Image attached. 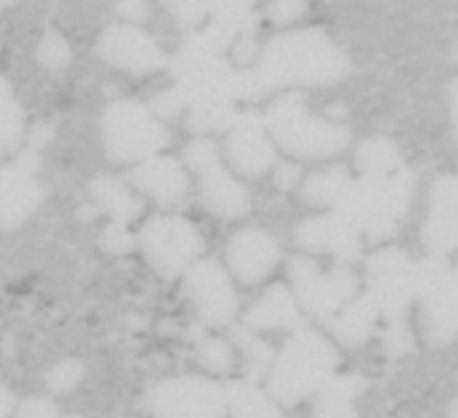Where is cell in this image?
I'll return each mask as SVG.
<instances>
[{"instance_id": "cell-1", "label": "cell", "mask_w": 458, "mask_h": 418, "mask_svg": "<svg viewBox=\"0 0 458 418\" xmlns=\"http://www.w3.org/2000/svg\"><path fill=\"white\" fill-rule=\"evenodd\" d=\"M175 76L186 111L208 106H238L241 100H257L267 95L254 68H238L216 49L199 30L183 36L173 60H167Z\"/></svg>"}, {"instance_id": "cell-2", "label": "cell", "mask_w": 458, "mask_h": 418, "mask_svg": "<svg viewBox=\"0 0 458 418\" xmlns=\"http://www.w3.org/2000/svg\"><path fill=\"white\" fill-rule=\"evenodd\" d=\"M254 71L267 92L286 87H329L348 79L351 60L329 33L305 28L270 38Z\"/></svg>"}, {"instance_id": "cell-3", "label": "cell", "mask_w": 458, "mask_h": 418, "mask_svg": "<svg viewBox=\"0 0 458 418\" xmlns=\"http://www.w3.org/2000/svg\"><path fill=\"white\" fill-rule=\"evenodd\" d=\"M412 189L415 175L407 165L391 175H361L356 181L351 178L332 211L369 241H386L396 235V219L407 214Z\"/></svg>"}, {"instance_id": "cell-4", "label": "cell", "mask_w": 458, "mask_h": 418, "mask_svg": "<svg viewBox=\"0 0 458 418\" xmlns=\"http://www.w3.org/2000/svg\"><path fill=\"white\" fill-rule=\"evenodd\" d=\"M337 351L316 329L305 327L289 335L267 375V394L278 405H297L324 388L335 378Z\"/></svg>"}, {"instance_id": "cell-5", "label": "cell", "mask_w": 458, "mask_h": 418, "mask_svg": "<svg viewBox=\"0 0 458 418\" xmlns=\"http://www.w3.org/2000/svg\"><path fill=\"white\" fill-rule=\"evenodd\" d=\"M262 119L273 143H278L286 154L297 159L335 157L351 141V130L345 124L313 116L300 92L276 98Z\"/></svg>"}, {"instance_id": "cell-6", "label": "cell", "mask_w": 458, "mask_h": 418, "mask_svg": "<svg viewBox=\"0 0 458 418\" xmlns=\"http://www.w3.org/2000/svg\"><path fill=\"white\" fill-rule=\"evenodd\" d=\"M103 143L114 162H146L170 143V130L148 103L114 100L103 111Z\"/></svg>"}, {"instance_id": "cell-7", "label": "cell", "mask_w": 458, "mask_h": 418, "mask_svg": "<svg viewBox=\"0 0 458 418\" xmlns=\"http://www.w3.org/2000/svg\"><path fill=\"white\" fill-rule=\"evenodd\" d=\"M183 167H191L199 175V200L208 211L224 219H241L251 211V194L246 183H241V178L224 167L213 138H191L183 151Z\"/></svg>"}, {"instance_id": "cell-8", "label": "cell", "mask_w": 458, "mask_h": 418, "mask_svg": "<svg viewBox=\"0 0 458 418\" xmlns=\"http://www.w3.org/2000/svg\"><path fill=\"white\" fill-rule=\"evenodd\" d=\"M138 249L162 278H183V273L205 252L199 230L183 217H154L138 233Z\"/></svg>"}, {"instance_id": "cell-9", "label": "cell", "mask_w": 458, "mask_h": 418, "mask_svg": "<svg viewBox=\"0 0 458 418\" xmlns=\"http://www.w3.org/2000/svg\"><path fill=\"white\" fill-rule=\"evenodd\" d=\"M289 281L300 311L324 324H329L356 297V278L348 268L337 265L335 270L321 273L310 257H294L289 262Z\"/></svg>"}, {"instance_id": "cell-10", "label": "cell", "mask_w": 458, "mask_h": 418, "mask_svg": "<svg viewBox=\"0 0 458 418\" xmlns=\"http://www.w3.org/2000/svg\"><path fill=\"white\" fill-rule=\"evenodd\" d=\"M143 405L154 418H226L224 383L199 375L159 380L146 391Z\"/></svg>"}, {"instance_id": "cell-11", "label": "cell", "mask_w": 458, "mask_h": 418, "mask_svg": "<svg viewBox=\"0 0 458 418\" xmlns=\"http://www.w3.org/2000/svg\"><path fill=\"white\" fill-rule=\"evenodd\" d=\"M183 292L194 303L202 324L226 327L235 321L241 303L233 278L218 265V260H197L183 273Z\"/></svg>"}, {"instance_id": "cell-12", "label": "cell", "mask_w": 458, "mask_h": 418, "mask_svg": "<svg viewBox=\"0 0 458 418\" xmlns=\"http://www.w3.org/2000/svg\"><path fill=\"white\" fill-rule=\"evenodd\" d=\"M98 49L106 63H111L114 68H122L127 73H135V76L154 73L167 65V55L154 41V36H148L143 28L130 25V22L106 28Z\"/></svg>"}, {"instance_id": "cell-13", "label": "cell", "mask_w": 458, "mask_h": 418, "mask_svg": "<svg viewBox=\"0 0 458 418\" xmlns=\"http://www.w3.org/2000/svg\"><path fill=\"white\" fill-rule=\"evenodd\" d=\"M226 157L235 173L254 178L270 170L276 159V143L265 127L262 114L257 111H241L233 130L226 132Z\"/></svg>"}, {"instance_id": "cell-14", "label": "cell", "mask_w": 458, "mask_h": 418, "mask_svg": "<svg viewBox=\"0 0 458 418\" xmlns=\"http://www.w3.org/2000/svg\"><path fill=\"white\" fill-rule=\"evenodd\" d=\"M226 262L241 284L251 286V284L265 281L276 270V265L281 262V246L267 230L249 227V230L235 233L233 241H229Z\"/></svg>"}, {"instance_id": "cell-15", "label": "cell", "mask_w": 458, "mask_h": 418, "mask_svg": "<svg viewBox=\"0 0 458 418\" xmlns=\"http://www.w3.org/2000/svg\"><path fill=\"white\" fill-rule=\"evenodd\" d=\"M297 243L305 252H316V254H332L337 257V262L345 268L351 262L359 260L361 254V233L353 230L343 217L332 214H321L313 219H305L297 227Z\"/></svg>"}, {"instance_id": "cell-16", "label": "cell", "mask_w": 458, "mask_h": 418, "mask_svg": "<svg viewBox=\"0 0 458 418\" xmlns=\"http://www.w3.org/2000/svg\"><path fill=\"white\" fill-rule=\"evenodd\" d=\"M44 202V186L36 173L20 165L0 167V233L20 230Z\"/></svg>"}, {"instance_id": "cell-17", "label": "cell", "mask_w": 458, "mask_h": 418, "mask_svg": "<svg viewBox=\"0 0 458 418\" xmlns=\"http://www.w3.org/2000/svg\"><path fill=\"white\" fill-rule=\"evenodd\" d=\"M127 181L159 205H178L189 194V175L175 157H151L130 167Z\"/></svg>"}, {"instance_id": "cell-18", "label": "cell", "mask_w": 458, "mask_h": 418, "mask_svg": "<svg viewBox=\"0 0 458 418\" xmlns=\"http://www.w3.org/2000/svg\"><path fill=\"white\" fill-rule=\"evenodd\" d=\"M420 324L431 345H445L458 335V268H447L442 281L420 300Z\"/></svg>"}, {"instance_id": "cell-19", "label": "cell", "mask_w": 458, "mask_h": 418, "mask_svg": "<svg viewBox=\"0 0 458 418\" xmlns=\"http://www.w3.org/2000/svg\"><path fill=\"white\" fill-rule=\"evenodd\" d=\"M241 327L259 335V332H267V329L297 332V329H305L308 324H305V313L300 311L292 289L284 286V284H276L251 305V311L243 316Z\"/></svg>"}, {"instance_id": "cell-20", "label": "cell", "mask_w": 458, "mask_h": 418, "mask_svg": "<svg viewBox=\"0 0 458 418\" xmlns=\"http://www.w3.org/2000/svg\"><path fill=\"white\" fill-rule=\"evenodd\" d=\"M259 20V12L249 4H210L208 20L199 28V33L226 55L235 41L254 38Z\"/></svg>"}, {"instance_id": "cell-21", "label": "cell", "mask_w": 458, "mask_h": 418, "mask_svg": "<svg viewBox=\"0 0 458 418\" xmlns=\"http://www.w3.org/2000/svg\"><path fill=\"white\" fill-rule=\"evenodd\" d=\"M89 194L95 200L98 211L111 217V225H132L143 214V202L135 197L130 183L116 175H95L89 181Z\"/></svg>"}, {"instance_id": "cell-22", "label": "cell", "mask_w": 458, "mask_h": 418, "mask_svg": "<svg viewBox=\"0 0 458 418\" xmlns=\"http://www.w3.org/2000/svg\"><path fill=\"white\" fill-rule=\"evenodd\" d=\"M367 391V378L348 372V375H335L324 388L316 394V418H359L356 413V399Z\"/></svg>"}, {"instance_id": "cell-23", "label": "cell", "mask_w": 458, "mask_h": 418, "mask_svg": "<svg viewBox=\"0 0 458 418\" xmlns=\"http://www.w3.org/2000/svg\"><path fill=\"white\" fill-rule=\"evenodd\" d=\"M377 324H380L377 308L372 305V300L367 294H361V297H353L327 327L332 329V335L343 345L356 348V345H361V343L369 340V335L377 329Z\"/></svg>"}, {"instance_id": "cell-24", "label": "cell", "mask_w": 458, "mask_h": 418, "mask_svg": "<svg viewBox=\"0 0 458 418\" xmlns=\"http://www.w3.org/2000/svg\"><path fill=\"white\" fill-rule=\"evenodd\" d=\"M226 418H284L281 405L249 380H226Z\"/></svg>"}, {"instance_id": "cell-25", "label": "cell", "mask_w": 458, "mask_h": 418, "mask_svg": "<svg viewBox=\"0 0 458 418\" xmlns=\"http://www.w3.org/2000/svg\"><path fill=\"white\" fill-rule=\"evenodd\" d=\"M356 167L361 175H391L396 170L404 167L402 162V151L399 146L386 138V135H372L367 141L359 143V151H356Z\"/></svg>"}, {"instance_id": "cell-26", "label": "cell", "mask_w": 458, "mask_h": 418, "mask_svg": "<svg viewBox=\"0 0 458 418\" xmlns=\"http://www.w3.org/2000/svg\"><path fill=\"white\" fill-rule=\"evenodd\" d=\"M229 335H233V340L241 345V351L246 356L243 359V380L259 386L270 375V367H273V359H276L273 348L259 335L249 332L246 327H233V332H229Z\"/></svg>"}, {"instance_id": "cell-27", "label": "cell", "mask_w": 458, "mask_h": 418, "mask_svg": "<svg viewBox=\"0 0 458 418\" xmlns=\"http://www.w3.org/2000/svg\"><path fill=\"white\" fill-rule=\"evenodd\" d=\"M348 183H351L348 167H343V165L327 167V170L313 173V175L305 178V183H302V200L310 202V205L335 208Z\"/></svg>"}, {"instance_id": "cell-28", "label": "cell", "mask_w": 458, "mask_h": 418, "mask_svg": "<svg viewBox=\"0 0 458 418\" xmlns=\"http://www.w3.org/2000/svg\"><path fill=\"white\" fill-rule=\"evenodd\" d=\"M25 130V111L12 90V84L0 76V151H12Z\"/></svg>"}, {"instance_id": "cell-29", "label": "cell", "mask_w": 458, "mask_h": 418, "mask_svg": "<svg viewBox=\"0 0 458 418\" xmlns=\"http://www.w3.org/2000/svg\"><path fill=\"white\" fill-rule=\"evenodd\" d=\"M420 241L428 257H445L458 249V214H428L420 227Z\"/></svg>"}, {"instance_id": "cell-30", "label": "cell", "mask_w": 458, "mask_h": 418, "mask_svg": "<svg viewBox=\"0 0 458 418\" xmlns=\"http://www.w3.org/2000/svg\"><path fill=\"white\" fill-rule=\"evenodd\" d=\"M197 356L199 364L210 372V375H229L235 367V354L229 348V343L224 337L208 335L197 340Z\"/></svg>"}, {"instance_id": "cell-31", "label": "cell", "mask_w": 458, "mask_h": 418, "mask_svg": "<svg viewBox=\"0 0 458 418\" xmlns=\"http://www.w3.org/2000/svg\"><path fill=\"white\" fill-rule=\"evenodd\" d=\"M84 372H87V364L76 356H68L47 372V386L52 394H68L84 380Z\"/></svg>"}, {"instance_id": "cell-32", "label": "cell", "mask_w": 458, "mask_h": 418, "mask_svg": "<svg viewBox=\"0 0 458 418\" xmlns=\"http://www.w3.org/2000/svg\"><path fill=\"white\" fill-rule=\"evenodd\" d=\"M428 214H458V173L439 175L431 183Z\"/></svg>"}, {"instance_id": "cell-33", "label": "cell", "mask_w": 458, "mask_h": 418, "mask_svg": "<svg viewBox=\"0 0 458 418\" xmlns=\"http://www.w3.org/2000/svg\"><path fill=\"white\" fill-rule=\"evenodd\" d=\"M412 260L407 254H402L399 249H377L369 260H367V281H383L391 278L402 270H407Z\"/></svg>"}, {"instance_id": "cell-34", "label": "cell", "mask_w": 458, "mask_h": 418, "mask_svg": "<svg viewBox=\"0 0 458 418\" xmlns=\"http://www.w3.org/2000/svg\"><path fill=\"white\" fill-rule=\"evenodd\" d=\"M38 63L47 65V68H65L71 63V44L63 33L57 30H47L41 44H38Z\"/></svg>"}, {"instance_id": "cell-35", "label": "cell", "mask_w": 458, "mask_h": 418, "mask_svg": "<svg viewBox=\"0 0 458 418\" xmlns=\"http://www.w3.org/2000/svg\"><path fill=\"white\" fill-rule=\"evenodd\" d=\"M380 343L388 359H399L412 351V332L404 319L386 321V329L380 332Z\"/></svg>"}, {"instance_id": "cell-36", "label": "cell", "mask_w": 458, "mask_h": 418, "mask_svg": "<svg viewBox=\"0 0 458 418\" xmlns=\"http://www.w3.org/2000/svg\"><path fill=\"white\" fill-rule=\"evenodd\" d=\"M98 243H100V249H103L106 254L119 257V254H130V252L138 249V235H132L124 225H108V227L100 233Z\"/></svg>"}, {"instance_id": "cell-37", "label": "cell", "mask_w": 458, "mask_h": 418, "mask_svg": "<svg viewBox=\"0 0 458 418\" xmlns=\"http://www.w3.org/2000/svg\"><path fill=\"white\" fill-rule=\"evenodd\" d=\"M170 9H173V17L191 33V30H199L205 25L210 4H194V0H183V4H170Z\"/></svg>"}, {"instance_id": "cell-38", "label": "cell", "mask_w": 458, "mask_h": 418, "mask_svg": "<svg viewBox=\"0 0 458 418\" xmlns=\"http://www.w3.org/2000/svg\"><path fill=\"white\" fill-rule=\"evenodd\" d=\"M148 108L154 111V116H157L159 122H167V119H175V116L186 108V103H183L181 92L173 87V90H165V92H159L157 98H151Z\"/></svg>"}, {"instance_id": "cell-39", "label": "cell", "mask_w": 458, "mask_h": 418, "mask_svg": "<svg viewBox=\"0 0 458 418\" xmlns=\"http://www.w3.org/2000/svg\"><path fill=\"white\" fill-rule=\"evenodd\" d=\"M14 418H60L57 402L49 397H30L17 407Z\"/></svg>"}, {"instance_id": "cell-40", "label": "cell", "mask_w": 458, "mask_h": 418, "mask_svg": "<svg viewBox=\"0 0 458 418\" xmlns=\"http://www.w3.org/2000/svg\"><path fill=\"white\" fill-rule=\"evenodd\" d=\"M305 4H300V0H278V4H270L267 6V17L273 22H292L297 17L305 14Z\"/></svg>"}, {"instance_id": "cell-41", "label": "cell", "mask_w": 458, "mask_h": 418, "mask_svg": "<svg viewBox=\"0 0 458 418\" xmlns=\"http://www.w3.org/2000/svg\"><path fill=\"white\" fill-rule=\"evenodd\" d=\"M300 165L297 162H276V183L278 189L289 192L300 183Z\"/></svg>"}, {"instance_id": "cell-42", "label": "cell", "mask_w": 458, "mask_h": 418, "mask_svg": "<svg viewBox=\"0 0 458 418\" xmlns=\"http://www.w3.org/2000/svg\"><path fill=\"white\" fill-rule=\"evenodd\" d=\"M116 12H119L124 20H130V25L143 22V20L148 17V6H146V4H116Z\"/></svg>"}, {"instance_id": "cell-43", "label": "cell", "mask_w": 458, "mask_h": 418, "mask_svg": "<svg viewBox=\"0 0 458 418\" xmlns=\"http://www.w3.org/2000/svg\"><path fill=\"white\" fill-rule=\"evenodd\" d=\"M447 98H450V119H453V130H455V138H458V79L450 84Z\"/></svg>"}, {"instance_id": "cell-44", "label": "cell", "mask_w": 458, "mask_h": 418, "mask_svg": "<svg viewBox=\"0 0 458 418\" xmlns=\"http://www.w3.org/2000/svg\"><path fill=\"white\" fill-rule=\"evenodd\" d=\"M14 394L9 391V388H4L0 386V418H9L12 413H14Z\"/></svg>"}, {"instance_id": "cell-45", "label": "cell", "mask_w": 458, "mask_h": 418, "mask_svg": "<svg viewBox=\"0 0 458 418\" xmlns=\"http://www.w3.org/2000/svg\"><path fill=\"white\" fill-rule=\"evenodd\" d=\"M327 116H329V119H345V116H348V108H345L343 103H332V106L327 108Z\"/></svg>"}, {"instance_id": "cell-46", "label": "cell", "mask_w": 458, "mask_h": 418, "mask_svg": "<svg viewBox=\"0 0 458 418\" xmlns=\"http://www.w3.org/2000/svg\"><path fill=\"white\" fill-rule=\"evenodd\" d=\"M79 217H81V219H95V217H98V208H81Z\"/></svg>"}, {"instance_id": "cell-47", "label": "cell", "mask_w": 458, "mask_h": 418, "mask_svg": "<svg viewBox=\"0 0 458 418\" xmlns=\"http://www.w3.org/2000/svg\"><path fill=\"white\" fill-rule=\"evenodd\" d=\"M447 418H458V399H453V402H450V407H447Z\"/></svg>"}, {"instance_id": "cell-48", "label": "cell", "mask_w": 458, "mask_h": 418, "mask_svg": "<svg viewBox=\"0 0 458 418\" xmlns=\"http://www.w3.org/2000/svg\"><path fill=\"white\" fill-rule=\"evenodd\" d=\"M60 418H84V415H60Z\"/></svg>"}]
</instances>
